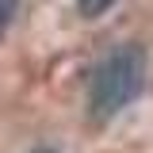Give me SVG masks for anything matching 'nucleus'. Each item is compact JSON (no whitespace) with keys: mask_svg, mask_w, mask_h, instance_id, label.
I'll list each match as a JSON object with an SVG mask.
<instances>
[{"mask_svg":"<svg viewBox=\"0 0 153 153\" xmlns=\"http://www.w3.org/2000/svg\"><path fill=\"white\" fill-rule=\"evenodd\" d=\"M146 88V50L142 46H119L100 61L88 88V107L96 123H107L123 111L130 100H138Z\"/></svg>","mask_w":153,"mask_h":153,"instance_id":"f257e3e1","label":"nucleus"},{"mask_svg":"<svg viewBox=\"0 0 153 153\" xmlns=\"http://www.w3.org/2000/svg\"><path fill=\"white\" fill-rule=\"evenodd\" d=\"M31 153H57V149H50V146H38V149H31Z\"/></svg>","mask_w":153,"mask_h":153,"instance_id":"20e7f679","label":"nucleus"},{"mask_svg":"<svg viewBox=\"0 0 153 153\" xmlns=\"http://www.w3.org/2000/svg\"><path fill=\"white\" fill-rule=\"evenodd\" d=\"M111 4L115 0H76V12H80L84 19H96V16H103Z\"/></svg>","mask_w":153,"mask_h":153,"instance_id":"f03ea898","label":"nucleus"},{"mask_svg":"<svg viewBox=\"0 0 153 153\" xmlns=\"http://www.w3.org/2000/svg\"><path fill=\"white\" fill-rule=\"evenodd\" d=\"M16 8H19V0H0V31L12 23V16H16Z\"/></svg>","mask_w":153,"mask_h":153,"instance_id":"7ed1b4c3","label":"nucleus"}]
</instances>
